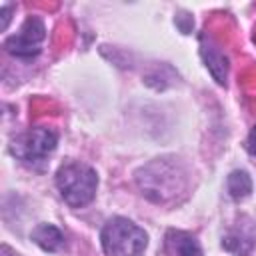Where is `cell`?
I'll use <instances>...</instances> for the list:
<instances>
[{
	"instance_id": "1",
	"label": "cell",
	"mask_w": 256,
	"mask_h": 256,
	"mask_svg": "<svg viewBox=\"0 0 256 256\" xmlns=\"http://www.w3.org/2000/svg\"><path fill=\"white\" fill-rule=\"evenodd\" d=\"M56 188L68 206L82 208L90 204L96 196V170L84 162H66L56 172Z\"/></svg>"
},
{
	"instance_id": "2",
	"label": "cell",
	"mask_w": 256,
	"mask_h": 256,
	"mask_svg": "<svg viewBox=\"0 0 256 256\" xmlns=\"http://www.w3.org/2000/svg\"><path fill=\"white\" fill-rule=\"evenodd\" d=\"M100 244L106 256H142L148 246V234L132 220L114 216L104 224Z\"/></svg>"
},
{
	"instance_id": "3",
	"label": "cell",
	"mask_w": 256,
	"mask_h": 256,
	"mask_svg": "<svg viewBox=\"0 0 256 256\" xmlns=\"http://www.w3.org/2000/svg\"><path fill=\"white\" fill-rule=\"evenodd\" d=\"M142 194H146L154 202H166L182 188L184 178L180 176L178 164L168 160H156L144 166L136 176Z\"/></svg>"
},
{
	"instance_id": "4",
	"label": "cell",
	"mask_w": 256,
	"mask_h": 256,
	"mask_svg": "<svg viewBox=\"0 0 256 256\" xmlns=\"http://www.w3.org/2000/svg\"><path fill=\"white\" fill-rule=\"evenodd\" d=\"M56 144H58L56 130L46 126H36L12 138L10 154L18 158L22 164L36 168L46 162V158L56 150Z\"/></svg>"
},
{
	"instance_id": "5",
	"label": "cell",
	"mask_w": 256,
	"mask_h": 256,
	"mask_svg": "<svg viewBox=\"0 0 256 256\" xmlns=\"http://www.w3.org/2000/svg\"><path fill=\"white\" fill-rule=\"evenodd\" d=\"M46 38V26L38 16H28L20 30L4 40L6 52L16 58H34L40 54Z\"/></svg>"
},
{
	"instance_id": "6",
	"label": "cell",
	"mask_w": 256,
	"mask_h": 256,
	"mask_svg": "<svg viewBox=\"0 0 256 256\" xmlns=\"http://www.w3.org/2000/svg\"><path fill=\"white\" fill-rule=\"evenodd\" d=\"M30 238L34 240V244H38L44 252H62L66 248V238L62 234L60 228H56L54 224H38Z\"/></svg>"
},
{
	"instance_id": "7",
	"label": "cell",
	"mask_w": 256,
	"mask_h": 256,
	"mask_svg": "<svg viewBox=\"0 0 256 256\" xmlns=\"http://www.w3.org/2000/svg\"><path fill=\"white\" fill-rule=\"evenodd\" d=\"M166 248L170 256H202V248L198 240L182 230H168L166 234Z\"/></svg>"
},
{
	"instance_id": "8",
	"label": "cell",
	"mask_w": 256,
	"mask_h": 256,
	"mask_svg": "<svg viewBox=\"0 0 256 256\" xmlns=\"http://www.w3.org/2000/svg\"><path fill=\"white\" fill-rule=\"evenodd\" d=\"M200 54L210 70V74L214 76V80L218 84H226L228 78V58L218 50V46H214L212 42H202L200 44Z\"/></svg>"
},
{
	"instance_id": "9",
	"label": "cell",
	"mask_w": 256,
	"mask_h": 256,
	"mask_svg": "<svg viewBox=\"0 0 256 256\" xmlns=\"http://www.w3.org/2000/svg\"><path fill=\"white\" fill-rule=\"evenodd\" d=\"M226 188L234 200H244L252 192V180L246 170H234L226 180Z\"/></svg>"
},
{
	"instance_id": "10",
	"label": "cell",
	"mask_w": 256,
	"mask_h": 256,
	"mask_svg": "<svg viewBox=\"0 0 256 256\" xmlns=\"http://www.w3.org/2000/svg\"><path fill=\"white\" fill-rule=\"evenodd\" d=\"M222 244H224L226 250H230V252H234V254H240V256H246V254L250 252L254 240H252L250 236H246L244 232H232V234H228V236L224 238Z\"/></svg>"
},
{
	"instance_id": "11",
	"label": "cell",
	"mask_w": 256,
	"mask_h": 256,
	"mask_svg": "<svg viewBox=\"0 0 256 256\" xmlns=\"http://www.w3.org/2000/svg\"><path fill=\"white\" fill-rule=\"evenodd\" d=\"M246 148H248V152H250L252 156H256V126H254V128L250 130V134H248Z\"/></svg>"
},
{
	"instance_id": "12",
	"label": "cell",
	"mask_w": 256,
	"mask_h": 256,
	"mask_svg": "<svg viewBox=\"0 0 256 256\" xmlns=\"http://www.w3.org/2000/svg\"><path fill=\"white\" fill-rule=\"evenodd\" d=\"M10 10H12V6H2V30H6V26H8V20H10Z\"/></svg>"
},
{
	"instance_id": "13",
	"label": "cell",
	"mask_w": 256,
	"mask_h": 256,
	"mask_svg": "<svg viewBox=\"0 0 256 256\" xmlns=\"http://www.w3.org/2000/svg\"><path fill=\"white\" fill-rule=\"evenodd\" d=\"M4 256H8V248H4Z\"/></svg>"
}]
</instances>
